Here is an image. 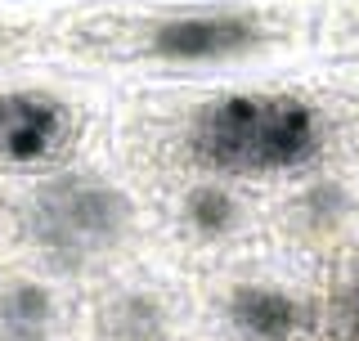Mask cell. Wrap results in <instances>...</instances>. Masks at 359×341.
<instances>
[{"label":"cell","instance_id":"4","mask_svg":"<svg viewBox=\"0 0 359 341\" xmlns=\"http://www.w3.org/2000/svg\"><path fill=\"white\" fill-rule=\"evenodd\" d=\"M265 41V18L252 9H216V14H175L149 27L144 50L171 63H216L247 54Z\"/></svg>","mask_w":359,"mask_h":341},{"label":"cell","instance_id":"2","mask_svg":"<svg viewBox=\"0 0 359 341\" xmlns=\"http://www.w3.org/2000/svg\"><path fill=\"white\" fill-rule=\"evenodd\" d=\"M130 202L112 180L90 170H63L27 198V238L54 265H86L108 256L130 229Z\"/></svg>","mask_w":359,"mask_h":341},{"label":"cell","instance_id":"6","mask_svg":"<svg viewBox=\"0 0 359 341\" xmlns=\"http://www.w3.org/2000/svg\"><path fill=\"white\" fill-rule=\"evenodd\" d=\"M54 314V292L36 279H9L0 283V333L14 337V341H36L50 333Z\"/></svg>","mask_w":359,"mask_h":341},{"label":"cell","instance_id":"7","mask_svg":"<svg viewBox=\"0 0 359 341\" xmlns=\"http://www.w3.org/2000/svg\"><path fill=\"white\" fill-rule=\"evenodd\" d=\"M238 215H243L238 198L220 185H198V189H189V198H184V225L198 238H224L238 225Z\"/></svg>","mask_w":359,"mask_h":341},{"label":"cell","instance_id":"9","mask_svg":"<svg viewBox=\"0 0 359 341\" xmlns=\"http://www.w3.org/2000/svg\"><path fill=\"white\" fill-rule=\"evenodd\" d=\"M337 319H341L346 341H359V279L341 292V301H337Z\"/></svg>","mask_w":359,"mask_h":341},{"label":"cell","instance_id":"3","mask_svg":"<svg viewBox=\"0 0 359 341\" xmlns=\"http://www.w3.org/2000/svg\"><path fill=\"white\" fill-rule=\"evenodd\" d=\"M76 108L54 90L14 86L0 90V170L59 166L76 144Z\"/></svg>","mask_w":359,"mask_h":341},{"label":"cell","instance_id":"5","mask_svg":"<svg viewBox=\"0 0 359 341\" xmlns=\"http://www.w3.org/2000/svg\"><path fill=\"white\" fill-rule=\"evenodd\" d=\"M229 319L252 341H287L301 328V301L269 283H243L229 292Z\"/></svg>","mask_w":359,"mask_h":341},{"label":"cell","instance_id":"8","mask_svg":"<svg viewBox=\"0 0 359 341\" xmlns=\"http://www.w3.org/2000/svg\"><path fill=\"white\" fill-rule=\"evenodd\" d=\"M108 333L112 341H162V314L149 297H121L108 314Z\"/></svg>","mask_w":359,"mask_h":341},{"label":"cell","instance_id":"1","mask_svg":"<svg viewBox=\"0 0 359 341\" xmlns=\"http://www.w3.org/2000/svg\"><path fill=\"white\" fill-rule=\"evenodd\" d=\"M323 117L292 95H229L207 104L189 126V153L224 175H269L314 162Z\"/></svg>","mask_w":359,"mask_h":341}]
</instances>
